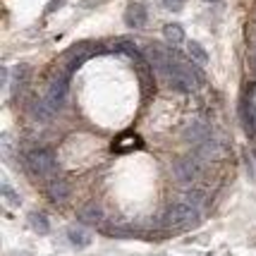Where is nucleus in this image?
<instances>
[{
    "label": "nucleus",
    "instance_id": "obj_5",
    "mask_svg": "<svg viewBox=\"0 0 256 256\" xmlns=\"http://www.w3.org/2000/svg\"><path fill=\"white\" fill-rule=\"evenodd\" d=\"M67 89H70V72H60L56 77L50 79V84H48V91H46L44 98L48 100V106L53 108V110H60L62 106H65L67 100Z\"/></svg>",
    "mask_w": 256,
    "mask_h": 256
},
{
    "label": "nucleus",
    "instance_id": "obj_7",
    "mask_svg": "<svg viewBox=\"0 0 256 256\" xmlns=\"http://www.w3.org/2000/svg\"><path fill=\"white\" fill-rule=\"evenodd\" d=\"M94 56V46L89 44H79L74 48H70V53H67V72H74L77 67H82L89 58Z\"/></svg>",
    "mask_w": 256,
    "mask_h": 256
},
{
    "label": "nucleus",
    "instance_id": "obj_9",
    "mask_svg": "<svg viewBox=\"0 0 256 256\" xmlns=\"http://www.w3.org/2000/svg\"><path fill=\"white\" fill-rule=\"evenodd\" d=\"M184 139H187V142H192L194 146H201L204 142H208V139H211V127H208L206 122H201V120H194V122L187 127Z\"/></svg>",
    "mask_w": 256,
    "mask_h": 256
},
{
    "label": "nucleus",
    "instance_id": "obj_2",
    "mask_svg": "<svg viewBox=\"0 0 256 256\" xmlns=\"http://www.w3.org/2000/svg\"><path fill=\"white\" fill-rule=\"evenodd\" d=\"M170 86L175 91H182V94H192L194 89H199L204 84V74L201 70L194 67V62H184L182 58L175 53V62H172V70H170Z\"/></svg>",
    "mask_w": 256,
    "mask_h": 256
},
{
    "label": "nucleus",
    "instance_id": "obj_4",
    "mask_svg": "<svg viewBox=\"0 0 256 256\" xmlns=\"http://www.w3.org/2000/svg\"><path fill=\"white\" fill-rule=\"evenodd\" d=\"M144 53L148 65L154 67L160 77H170V70H172V62H175V53L170 48H166L160 44H148L144 48Z\"/></svg>",
    "mask_w": 256,
    "mask_h": 256
},
{
    "label": "nucleus",
    "instance_id": "obj_10",
    "mask_svg": "<svg viewBox=\"0 0 256 256\" xmlns=\"http://www.w3.org/2000/svg\"><path fill=\"white\" fill-rule=\"evenodd\" d=\"M32 115H34V120H38V122H48L53 115H56V110L48 106V100L41 96V98H36L34 100V106H32Z\"/></svg>",
    "mask_w": 256,
    "mask_h": 256
},
{
    "label": "nucleus",
    "instance_id": "obj_18",
    "mask_svg": "<svg viewBox=\"0 0 256 256\" xmlns=\"http://www.w3.org/2000/svg\"><path fill=\"white\" fill-rule=\"evenodd\" d=\"M163 5H166L168 10H182V5H184V0H163Z\"/></svg>",
    "mask_w": 256,
    "mask_h": 256
},
{
    "label": "nucleus",
    "instance_id": "obj_6",
    "mask_svg": "<svg viewBox=\"0 0 256 256\" xmlns=\"http://www.w3.org/2000/svg\"><path fill=\"white\" fill-rule=\"evenodd\" d=\"M199 158L196 156H184L180 158L178 163H175V175H178L180 182H192V180L199 178Z\"/></svg>",
    "mask_w": 256,
    "mask_h": 256
},
{
    "label": "nucleus",
    "instance_id": "obj_15",
    "mask_svg": "<svg viewBox=\"0 0 256 256\" xmlns=\"http://www.w3.org/2000/svg\"><path fill=\"white\" fill-rule=\"evenodd\" d=\"M163 36H166L168 44L178 46L184 41V29L180 26V24H166V29H163Z\"/></svg>",
    "mask_w": 256,
    "mask_h": 256
},
{
    "label": "nucleus",
    "instance_id": "obj_20",
    "mask_svg": "<svg viewBox=\"0 0 256 256\" xmlns=\"http://www.w3.org/2000/svg\"><path fill=\"white\" fill-rule=\"evenodd\" d=\"M206 2H213V0H206Z\"/></svg>",
    "mask_w": 256,
    "mask_h": 256
},
{
    "label": "nucleus",
    "instance_id": "obj_1",
    "mask_svg": "<svg viewBox=\"0 0 256 256\" xmlns=\"http://www.w3.org/2000/svg\"><path fill=\"white\" fill-rule=\"evenodd\" d=\"M201 218V196L199 194H190V199L180 201L175 206H170L166 213V228L168 230H175V232H182V230H190L199 223Z\"/></svg>",
    "mask_w": 256,
    "mask_h": 256
},
{
    "label": "nucleus",
    "instance_id": "obj_3",
    "mask_svg": "<svg viewBox=\"0 0 256 256\" xmlns=\"http://www.w3.org/2000/svg\"><path fill=\"white\" fill-rule=\"evenodd\" d=\"M26 168L36 178H50L58 170V163L53 151H48V148H32L26 154Z\"/></svg>",
    "mask_w": 256,
    "mask_h": 256
},
{
    "label": "nucleus",
    "instance_id": "obj_16",
    "mask_svg": "<svg viewBox=\"0 0 256 256\" xmlns=\"http://www.w3.org/2000/svg\"><path fill=\"white\" fill-rule=\"evenodd\" d=\"M29 225H32L34 232L38 234H48V230H50V225H48V218H46L44 213H29Z\"/></svg>",
    "mask_w": 256,
    "mask_h": 256
},
{
    "label": "nucleus",
    "instance_id": "obj_17",
    "mask_svg": "<svg viewBox=\"0 0 256 256\" xmlns=\"http://www.w3.org/2000/svg\"><path fill=\"white\" fill-rule=\"evenodd\" d=\"M2 196L10 201V206H20V196L14 194V190H12L8 182H2Z\"/></svg>",
    "mask_w": 256,
    "mask_h": 256
},
{
    "label": "nucleus",
    "instance_id": "obj_13",
    "mask_svg": "<svg viewBox=\"0 0 256 256\" xmlns=\"http://www.w3.org/2000/svg\"><path fill=\"white\" fill-rule=\"evenodd\" d=\"M79 220L82 223H100L103 220V211H100L96 204H89V206H84L82 211H79Z\"/></svg>",
    "mask_w": 256,
    "mask_h": 256
},
{
    "label": "nucleus",
    "instance_id": "obj_11",
    "mask_svg": "<svg viewBox=\"0 0 256 256\" xmlns=\"http://www.w3.org/2000/svg\"><path fill=\"white\" fill-rule=\"evenodd\" d=\"M67 237H70V242L74 246H89L91 244V232L86 228H82V225H72V228L67 230Z\"/></svg>",
    "mask_w": 256,
    "mask_h": 256
},
{
    "label": "nucleus",
    "instance_id": "obj_8",
    "mask_svg": "<svg viewBox=\"0 0 256 256\" xmlns=\"http://www.w3.org/2000/svg\"><path fill=\"white\" fill-rule=\"evenodd\" d=\"M148 20V12H146L144 2H130L127 10H124V24L132 26V29H142Z\"/></svg>",
    "mask_w": 256,
    "mask_h": 256
},
{
    "label": "nucleus",
    "instance_id": "obj_14",
    "mask_svg": "<svg viewBox=\"0 0 256 256\" xmlns=\"http://www.w3.org/2000/svg\"><path fill=\"white\" fill-rule=\"evenodd\" d=\"M187 53H190L192 62H196V65H206V62H208V53H206L204 46L196 44V41H190V44H187Z\"/></svg>",
    "mask_w": 256,
    "mask_h": 256
},
{
    "label": "nucleus",
    "instance_id": "obj_12",
    "mask_svg": "<svg viewBox=\"0 0 256 256\" xmlns=\"http://www.w3.org/2000/svg\"><path fill=\"white\" fill-rule=\"evenodd\" d=\"M48 194H50V199L56 201V204H65L70 199V187H67V182H62V180H53L50 187H48Z\"/></svg>",
    "mask_w": 256,
    "mask_h": 256
},
{
    "label": "nucleus",
    "instance_id": "obj_19",
    "mask_svg": "<svg viewBox=\"0 0 256 256\" xmlns=\"http://www.w3.org/2000/svg\"><path fill=\"white\" fill-rule=\"evenodd\" d=\"M60 5H62V0H53V2L48 5V12H53L56 8H60Z\"/></svg>",
    "mask_w": 256,
    "mask_h": 256
}]
</instances>
